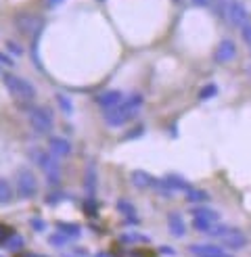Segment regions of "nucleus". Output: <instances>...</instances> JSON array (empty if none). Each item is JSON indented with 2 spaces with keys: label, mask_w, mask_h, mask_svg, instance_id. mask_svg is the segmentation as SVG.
Returning <instances> with one entry per match:
<instances>
[{
  "label": "nucleus",
  "mask_w": 251,
  "mask_h": 257,
  "mask_svg": "<svg viewBox=\"0 0 251 257\" xmlns=\"http://www.w3.org/2000/svg\"><path fill=\"white\" fill-rule=\"evenodd\" d=\"M15 186H17V195L21 199H32L38 192V180H36L34 172L28 170V168L19 170L17 178H15Z\"/></svg>",
  "instance_id": "5"
},
{
  "label": "nucleus",
  "mask_w": 251,
  "mask_h": 257,
  "mask_svg": "<svg viewBox=\"0 0 251 257\" xmlns=\"http://www.w3.org/2000/svg\"><path fill=\"white\" fill-rule=\"evenodd\" d=\"M5 86H7L11 96L15 98L17 102L34 100L36 98V88L25 78H19V75H15V73H7L5 75Z\"/></svg>",
  "instance_id": "2"
},
{
  "label": "nucleus",
  "mask_w": 251,
  "mask_h": 257,
  "mask_svg": "<svg viewBox=\"0 0 251 257\" xmlns=\"http://www.w3.org/2000/svg\"><path fill=\"white\" fill-rule=\"evenodd\" d=\"M230 230V226H226V224H213L209 230H207V236H211V238H222L226 232Z\"/></svg>",
  "instance_id": "22"
},
{
  "label": "nucleus",
  "mask_w": 251,
  "mask_h": 257,
  "mask_svg": "<svg viewBox=\"0 0 251 257\" xmlns=\"http://www.w3.org/2000/svg\"><path fill=\"white\" fill-rule=\"evenodd\" d=\"M84 190L88 195H94L96 192V168L94 163H88L84 170Z\"/></svg>",
  "instance_id": "14"
},
{
  "label": "nucleus",
  "mask_w": 251,
  "mask_h": 257,
  "mask_svg": "<svg viewBox=\"0 0 251 257\" xmlns=\"http://www.w3.org/2000/svg\"><path fill=\"white\" fill-rule=\"evenodd\" d=\"M123 98H126V96H123L121 90H105V92H100V94L96 96V105H98L100 109L109 111V109H113V107L121 105Z\"/></svg>",
  "instance_id": "9"
},
{
  "label": "nucleus",
  "mask_w": 251,
  "mask_h": 257,
  "mask_svg": "<svg viewBox=\"0 0 251 257\" xmlns=\"http://www.w3.org/2000/svg\"><path fill=\"white\" fill-rule=\"evenodd\" d=\"M28 257H46V255H28Z\"/></svg>",
  "instance_id": "38"
},
{
  "label": "nucleus",
  "mask_w": 251,
  "mask_h": 257,
  "mask_svg": "<svg viewBox=\"0 0 251 257\" xmlns=\"http://www.w3.org/2000/svg\"><path fill=\"white\" fill-rule=\"evenodd\" d=\"M174 3H178V5H182V3H184V0H174Z\"/></svg>",
  "instance_id": "39"
},
{
  "label": "nucleus",
  "mask_w": 251,
  "mask_h": 257,
  "mask_svg": "<svg viewBox=\"0 0 251 257\" xmlns=\"http://www.w3.org/2000/svg\"><path fill=\"white\" fill-rule=\"evenodd\" d=\"M191 213L193 217H203V220H209V222H220V213L216 209L207 207V205H197V207H191Z\"/></svg>",
  "instance_id": "15"
},
{
  "label": "nucleus",
  "mask_w": 251,
  "mask_h": 257,
  "mask_svg": "<svg viewBox=\"0 0 251 257\" xmlns=\"http://www.w3.org/2000/svg\"><path fill=\"white\" fill-rule=\"evenodd\" d=\"M57 228H59V232H63V234H67L69 238H78L80 236V226H75V224H57Z\"/></svg>",
  "instance_id": "23"
},
{
  "label": "nucleus",
  "mask_w": 251,
  "mask_h": 257,
  "mask_svg": "<svg viewBox=\"0 0 251 257\" xmlns=\"http://www.w3.org/2000/svg\"><path fill=\"white\" fill-rule=\"evenodd\" d=\"M234 57H236V44L230 38H224L216 46V50H213V61H216L218 65H226V63H230Z\"/></svg>",
  "instance_id": "8"
},
{
  "label": "nucleus",
  "mask_w": 251,
  "mask_h": 257,
  "mask_svg": "<svg viewBox=\"0 0 251 257\" xmlns=\"http://www.w3.org/2000/svg\"><path fill=\"white\" fill-rule=\"evenodd\" d=\"M9 236H11V234H9V228H5L3 224H0V242H5Z\"/></svg>",
  "instance_id": "33"
},
{
  "label": "nucleus",
  "mask_w": 251,
  "mask_h": 257,
  "mask_svg": "<svg viewBox=\"0 0 251 257\" xmlns=\"http://www.w3.org/2000/svg\"><path fill=\"white\" fill-rule=\"evenodd\" d=\"M228 3H232V0H213L211 9L216 11V15H218V17H224V13H226V7H228Z\"/></svg>",
  "instance_id": "25"
},
{
  "label": "nucleus",
  "mask_w": 251,
  "mask_h": 257,
  "mask_svg": "<svg viewBox=\"0 0 251 257\" xmlns=\"http://www.w3.org/2000/svg\"><path fill=\"white\" fill-rule=\"evenodd\" d=\"M44 3H46L48 9H55V7H59V5L63 3V0H44Z\"/></svg>",
  "instance_id": "35"
},
{
  "label": "nucleus",
  "mask_w": 251,
  "mask_h": 257,
  "mask_svg": "<svg viewBox=\"0 0 251 257\" xmlns=\"http://www.w3.org/2000/svg\"><path fill=\"white\" fill-rule=\"evenodd\" d=\"M13 199V188L11 182L5 178H0V203H9Z\"/></svg>",
  "instance_id": "19"
},
{
  "label": "nucleus",
  "mask_w": 251,
  "mask_h": 257,
  "mask_svg": "<svg viewBox=\"0 0 251 257\" xmlns=\"http://www.w3.org/2000/svg\"><path fill=\"white\" fill-rule=\"evenodd\" d=\"M145 134V125H136L134 130H130L128 134L123 136V140H132V138H138V136H143Z\"/></svg>",
  "instance_id": "29"
},
{
  "label": "nucleus",
  "mask_w": 251,
  "mask_h": 257,
  "mask_svg": "<svg viewBox=\"0 0 251 257\" xmlns=\"http://www.w3.org/2000/svg\"><path fill=\"white\" fill-rule=\"evenodd\" d=\"M5 247H7L9 251H21V247H23V236H21V234H11V236L5 240Z\"/></svg>",
  "instance_id": "21"
},
{
  "label": "nucleus",
  "mask_w": 251,
  "mask_h": 257,
  "mask_svg": "<svg viewBox=\"0 0 251 257\" xmlns=\"http://www.w3.org/2000/svg\"><path fill=\"white\" fill-rule=\"evenodd\" d=\"M32 226H34L36 230H40V232L46 228V224H44V222H40V220H32Z\"/></svg>",
  "instance_id": "34"
},
{
  "label": "nucleus",
  "mask_w": 251,
  "mask_h": 257,
  "mask_svg": "<svg viewBox=\"0 0 251 257\" xmlns=\"http://www.w3.org/2000/svg\"><path fill=\"white\" fill-rule=\"evenodd\" d=\"M216 94H218V86L216 84H205L203 88L199 90V100H203V102L205 100H211Z\"/></svg>",
  "instance_id": "20"
},
{
  "label": "nucleus",
  "mask_w": 251,
  "mask_h": 257,
  "mask_svg": "<svg viewBox=\"0 0 251 257\" xmlns=\"http://www.w3.org/2000/svg\"><path fill=\"white\" fill-rule=\"evenodd\" d=\"M132 184L136 186V188H149V186H153V176L151 174H147V172H143V170H134L132 172Z\"/></svg>",
  "instance_id": "17"
},
{
  "label": "nucleus",
  "mask_w": 251,
  "mask_h": 257,
  "mask_svg": "<svg viewBox=\"0 0 251 257\" xmlns=\"http://www.w3.org/2000/svg\"><path fill=\"white\" fill-rule=\"evenodd\" d=\"M63 257H75V255H63Z\"/></svg>",
  "instance_id": "40"
},
{
  "label": "nucleus",
  "mask_w": 251,
  "mask_h": 257,
  "mask_svg": "<svg viewBox=\"0 0 251 257\" xmlns=\"http://www.w3.org/2000/svg\"><path fill=\"white\" fill-rule=\"evenodd\" d=\"M48 151L53 153L55 157L59 159H65L71 155V143L67 138H61V136H53L48 140Z\"/></svg>",
  "instance_id": "10"
},
{
  "label": "nucleus",
  "mask_w": 251,
  "mask_h": 257,
  "mask_svg": "<svg viewBox=\"0 0 251 257\" xmlns=\"http://www.w3.org/2000/svg\"><path fill=\"white\" fill-rule=\"evenodd\" d=\"M159 253H161V255H166V257H174V255H176V249H172V247H168V245H163V247H159Z\"/></svg>",
  "instance_id": "31"
},
{
  "label": "nucleus",
  "mask_w": 251,
  "mask_h": 257,
  "mask_svg": "<svg viewBox=\"0 0 251 257\" xmlns=\"http://www.w3.org/2000/svg\"><path fill=\"white\" fill-rule=\"evenodd\" d=\"M17 28L23 34H34V32H38L42 28V23L38 21L36 17H32V15H19L17 17Z\"/></svg>",
  "instance_id": "13"
},
{
  "label": "nucleus",
  "mask_w": 251,
  "mask_h": 257,
  "mask_svg": "<svg viewBox=\"0 0 251 257\" xmlns=\"http://www.w3.org/2000/svg\"><path fill=\"white\" fill-rule=\"evenodd\" d=\"M168 230L174 238H182L186 236V224H184V217L180 213H170L168 215Z\"/></svg>",
  "instance_id": "11"
},
{
  "label": "nucleus",
  "mask_w": 251,
  "mask_h": 257,
  "mask_svg": "<svg viewBox=\"0 0 251 257\" xmlns=\"http://www.w3.org/2000/svg\"><path fill=\"white\" fill-rule=\"evenodd\" d=\"M67 240H69V236H67V234H63V232H57V234H53V236L48 238V242H50L53 247H63Z\"/></svg>",
  "instance_id": "26"
},
{
  "label": "nucleus",
  "mask_w": 251,
  "mask_h": 257,
  "mask_svg": "<svg viewBox=\"0 0 251 257\" xmlns=\"http://www.w3.org/2000/svg\"><path fill=\"white\" fill-rule=\"evenodd\" d=\"M38 165L42 168L46 180L50 186H57L61 182V165H59V157H55L50 151H40L38 153Z\"/></svg>",
  "instance_id": "3"
},
{
  "label": "nucleus",
  "mask_w": 251,
  "mask_h": 257,
  "mask_svg": "<svg viewBox=\"0 0 251 257\" xmlns=\"http://www.w3.org/2000/svg\"><path fill=\"white\" fill-rule=\"evenodd\" d=\"M241 38H243V42H247L251 46V21L241 25Z\"/></svg>",
  "instance_id": "28"
},
{
  "label": "nucleus",
  "mask_w": 251,
  "mask_h": 257,
  "mask_svg": "<svg viewBox=\"0 0 251 257\" xmlns=\"http://www.w3.org/2000/svg\"><path fill=\"white\" fill-rule=\"evenodd\" d=\"M224 19L228 21L230 25H236V28H241L243 23L249 21V11H247V7L241 3V0H232V3H228V7H226Z\"/></svg>",
  "instance_id": "6"
},
{
  "label": "nucleus",
  "mask_w": 251,
  "mask_h": 257,
  "mask_svg": "<svg viewBox=\"0 0 251 257\" xmlns=\"http://www.w3.org/2000/svg\"><path fill=\"white\" fill-rule=\"evenodd\" d=\"M143 100H145L143 94H130L128 98H123L121 105L105 111V121H107V125L119 127V125H123L126 121L134 119L136 115H138V111H141V107H143Z\"/></svg>",
  "instance_id": "1"
},
{
  "label": "nucleus",
  "mask_w": 251,
  "mask_h": 257,
  "mask_svg": "<svg viewBox=\"0 0 251 257\" xmlns=\"http://www.w3.org/2000/svg\"><path fill=\"white\" fill-rule=\"evenodd\" d=\"M28 119H30V125L34 127V132H38V134H48L50 130H53V123H55L50 109L40 107V105L30 109Z\"/></svg>",
  "instance_id": "4"
},
{
  "label": "nucleus",
  "mask_w": 251,
  "mask_h": 257,
  "mask_svg": "<svg viewBox=\"0 0 251 257\" xmlns=\"http://www.w3.org/2000/svg\"><path fill=\"white\" fill-rule=\"evenodd\" d=\"M121 240H123V242H138V240H145V242H147L149 238H147V236H141V234H134V232H128V234L121 236Z\"/></svg>",
  "instance_id": "30"
},
{
  "label": "nucleus",
  "mask_w": 251,
  "mask_h": 257,
  "mask_svg": "<svg viewBox=\"0 0 251 257\" xmlns=\"http://www.w3.org/2000/svg\"><path fill=\"white\" fill-rule=\"evenodd\" d=\"M0 63H9V65H11V59H9L7 55H3V53H0Z\"/></svg>",
  "instance_id": "36"
},
{
  "label": "nucleus",
  "mask_w": 251,
  "mask_h": 257,
  "mask_svg": "<svg viewBox=\"0 0 251 257\" xmlns=\"http://www.w3.org/2000/svg\"><path fill=\"white\" fill-rule=\"evenodd\" d=\"M220 240H222V247L228 249V251H238V249L247 247V242H249L247 234L243 232V230H238V228H230Z\"/></svg>",
  "instance_id": "7"
},
{
  "label": "nucleus",
  "mask_w": 251,
  "mask_h": 257,
  "mask_svg": "<svg viewBox=\"0 0 251 257\" xmlns=\"http://www.w3.org/2000/svg\"><path fill=\"white\" fill-rule=\"evenodd\" d=\"M191 3H193L195 7L205 9V7H211V5H213V0H191Z\"/></svg>",
  "instance_id": "32"
},
{
  "label": "nucleus",
  "mask_w": 251,
  "mask_h": 257,
  "mask_svg": "<svg viewBox=\"0 0 251 257\" xmlns=\"http://www.w3.org/2000/svg\"><path fill=\"white\" fill-rule=\"evenodd\" d=\"M117 211L123 215V220L128 224H138L141 220H138V213H136V207L128 201V199H119L117 201Z\"/></svg>",
  "instance_id": "12"
},
{
  "label": "nucleus",
  "mask_w": 251,
  "mask_h": 257,
  "mask_svg": "<svg viewBox=\"0 0 251 257\" xmlns=\"http://www.w3.org/2000/svg\"><path fill=\"white\" fill-rule=\"evenodd\" d=\"M184 195H186V201L188 203H191V205H203L205 201H209V195H207V192L205 190H201V188H188L186 192H184Z\"/></svg>",
  "instance_id": "18"
},
{
  "label": "nucleus",
  "mask_w": 251,
  "mask_h": 257,
  "mask_svg": "<svg viewBox=\"0 0 251 257\" xmlns=\"http://www.w3.org/2000/svg\"><path fill=\"white\" fill-rule=\"evenodd\" d=\"M163 180H166V184L170 186V190H172V192H186L188 188H191V184H188V182H186V180H184L182 176L168 174V176L163 178Z\"/></svg>",
  "instance_id": "16"
},
{
  "label": "nucleus",
  "mask_w": 251,
  "mask_h": 257,
  "mask_svg": "<svg viewBox=\"0 0 251 257\" xmlns=\"http://www.w3.org/2000/svg\"><path fill=\"white\" fill-rule=\"evenodd\" d=\"M218 224V222H216ZM213 226V222H209V220H203V217H193V228L195 230H199V232H203V234H207V230Z\"/></svg>",
  "instance_id": "24"
},
{
  "label": "nucleus",
  "mask_w": 251,
  "mask_h": 257,
  "mask_svg": "<svg viewBox=\"0 0 251 257\" xmlns=\"http://www.w3.org/2000/svg\"><path fill=\"white\" fill-rule=\"evenodd\" d=\"M94 257H109V255H107V253H96Z\"/></svg>",
  "instance_id": "37"
},
{
  "label": "nucleus",
  "mask_w": 251,
  "mask_h": 257,
  "mask_svg": "<svg viewBox=\"0 0 251 257\" xmlns=\"http://www.w3.org/2000/svg\"><path fill=\"white\" fill-rule=\"evenodd\" d=\"M57 100H59V105H61V109H63V111H65L67 115H71L73 107H71V102H69V98H67V96H63V94H57Z\"/></svg>",
  "instance_id": "27"
}]
</instances>
